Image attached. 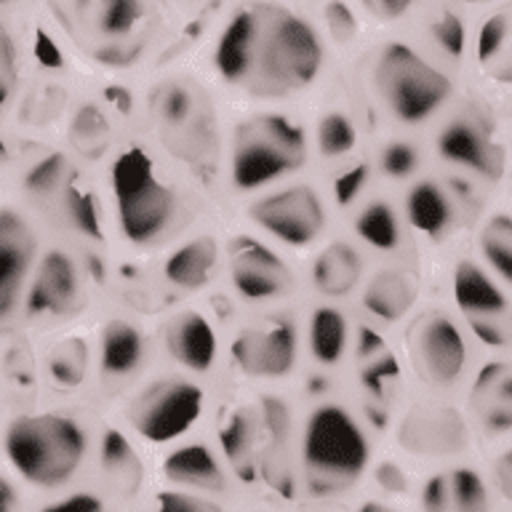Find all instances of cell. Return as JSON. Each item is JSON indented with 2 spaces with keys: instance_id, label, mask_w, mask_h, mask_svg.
Returning <instances> with one entry per match:
<instances>
[{
  "instance_id": "obj_1",
  "label": "cell",
  "mask_w": 512,
  "mask_h": 512,
  "mask_svg": "<svg viewBox=\"0 0 512 512\" xmlns=\"http://www.w3.org/2000/svg\"><path fill=\"white\" fill-rule=\"evenodd\" d=\"M323 64V48L310 24L275 8H251L246 67L240 88L286 94L310 86Z\"/></svg>"
},
{
  "instance_id": "obj_2",
  "label": "cell",
  "mask_w": 512,
  "mask_h": 512,
  "mask_svg": "<svg viewBox=\"0 0 512 512\" xmlns=\"http://www.w3.org/2000/svg\"><path fill=\"white\" fill-rule=\"evenodd\" d=\"M86 432L67 416H22L6 432L8 462L24 480L40 488H59L86 459Z\"/></svg>"
},
{
  "instance_id": "obj_3",
  "label": "cell",
  "mask_w": 512,
  "mask_h": 512,
  "mask_svg": "<svg viewBox=\"0 0 512 512\" xmlns=\"http://www.w3.org/2000/svg\"><path fill=\"white\" fill-rule=\"evenodd\" d=\"M302 459L304 480L312 494H339L366 470V435L344 408L320 406L304 430Z\"/></svg>"
},
{
  "instance_id": "obj_4",
  "label": "cell",
  "mask_w": 512,
  "mask_h": 512,
  "mask_svg": "<svg viewBox=\"0 0 512 512\" xmlns=\"http://www.w3.org/2000/svg\"><path fill=\"white\" fill-rule=\"evenodd\" d=\"M304 131L283 115H259L240 126L232 152V182L238 190H259L304 163Z\"/></svg>"
},
{
  "instance_id": "obj_5",
  "label": "cell",
  "mask_w": 512,
  "mask_h": 512,
  "mask_svg": "<svg viewBox=\"0 0 512 512\" xmlns=\"http://www.w3.org/2000/svg\"><path fill=\"white\" fill-rule=\"evenodd\" d=\"M374 83L384 104L403 123L427 120L451 94V80L403 43H390L379 54Z\"/></svg>"
},
{
  "instance_id": "obj_6",
  "label": "cell",
  "mask_w": 512,
  "mask_h": 512,
  "mask_svg": "<svg viewBox=\"0 0 512 512\" xmlns=\"http://www.w3.org/2000/svg\"><path fill=\"white\" fill-rule=\"evenodd\" d=\"M120 227L128 240L150 243L174 219V195L158 182L152 160L142 150L123 152L112 166Z\"/></svg>"
},
{
  "instance_id": "obj_7",
  "label": "cell",
  "mask_w": 512,
  "mask_h": 512,
  "mask_svg": "<svg viewBox=\"0 0 512 512\" xmlns=\"http://www.w3.org/2000/svg\"><path fill=\"white\" fill-rule=\"evenodd\" d=\"M203 411V392L184 379H163L139 392L128 406V422L142 438L166 443L190 430Z\"/></svg>"
},
{
  "instance_id": "obj_8",
  "label": "cell",
  "mask_w": 512,
  "mask_h": 512,
  "mask_svg": "<svg viewBox=\"0 0 512 512\" xmlns=\"http://www.w3.org/2000/svg\"><path fill=\"white\" fill-rule=\"evenodd\" d=\"M251 219L288 246H307L323 230L326 211L312 187L299 184L256 200L251 206Z\"/></svg>"
},
{
  "instance_id": "obj_9",
  "label": "cell",
  "mask_w": 512,
  "mask_h": 512,
  "mask_svg": "<svg viewBox=\"0 0 512 512\" xmlns=\"http://www.w3.org/2000/svg\"><path fill=\"white\" fill-rule=\"evenodd\" d=\"M408 350L416 371L432 384H454L467 363V347L459 328L443 315H424L408 331Z\"/></svg>"
},
{
  "instance_id": "obj_10",
  "label": "cell",
  "mask_w": 512,
  "mask_h": 512,
  "mask_svg": "<svg viewBox=\"0 0 512 512\" xmlns=\"http://www.w3.org/2000/svg\"><path fill=\"white\" fill-rule=\"evenodd\" d=\"M232 355L248 376L278 379L286 376L296 358V334L288 320L248 328L232 344Z\"/></svg>"
},
{
  "instance_id": "obj_11",
  "label": "cell",
  "mask_w": 512,
  "mask_h": 512,
  "mask_svg": "<svg viewBox=\"0 0 512 512\" xmlns=\"http://www.w3.org/2000/svg\"><path fill=\"white\" fill-rule=\"evenodd\" d=\"M232 286L248 302H267L286 291L288 272L270 248L251 238H238L230 248Z\"/></svg>"
},
{
  "instance_id": "obj_12",
  "label": "cell",
  "mask_w": 512,
  "mask_h": 512,
  "mask_svg": "<svg viewBox=\"0 0 512 512\" xmlns=\"http://www.w3.org/2000/svg\"><path fill=\"white\" fill-rule=\"evenodd\" d=\"M400 443L419 456H446L462 451L467 443L462 416L454 408H414L400 424Z\"/></svg>"
},
{
  "instance_id": "obj_13",
  "label": "cell",
  "mask_w": 512,
  "mask_h": 512,
  "mask_svg": "<svg viewBox=\"0 0 512 512\" xmlns=\"http://www.w3.org/2000/svg\"><path fill=\"white\" fill-rule=\"evenodd\" d=\"M32 254L35 238L27 222L14 211H0V318L14 307Z\"/></svg>"
},
{
  "instance_id": "obj_14",
  "label": "cell",
  "mask_w": 512,
  "mask_h": 512,
  "mask_svg": "<svg viewBox=\"0 0 512 512\" xmlns=\"http://www.w3.org/2000/svg\"><path fill=\"white\" fill-rule=\"evenodd\" d=\"M78 302V272L70 256L51 251L32 280L27 310L30 315H62Z\"/></svg>"
},
{
  "instance_id": "obj_15",
  "label": "cell",
  "mask_w": 512,
  "mask_h": 512,
  "mask_svg": "<svg viewBox=\"0 0 512 512\" xmlns=\"http://www.w3.org/2000/svg\"><path fill=\"white\" fill-rule=\"evenodd\" d=\"M166 347L182 366L206 371L216 358V336L208 320L198 312L176 315L166 328Z\"/></svg>"
},
{
  "instance_id": "obj_16",
  "label": "cell",
  "mask_w": 512,
  "mask_h": 512,
  "mask_svg": "<svg viewBox=\"0 0 512 512\" xmlns=\"http://www.w3.org/2000/svg\"><path fill=\"white\" fill-rule=\"evenodd\" d=\"M438 150L443 158L456 163V166L472 168V171H480L486 176H496L502 168V160H499L494 147L483 139L478 128L472 123H464V120H456L440 134Z\"/></svg>"
},
{
  "instance_id": "obj_17",
  "label": "cell",
  "mask_w": 512,
  "mask_h": 512,
  "mask_svg": "<svg viewBox=\"0 0 512 512\" xmlns=\"http://www.w3.org/2000/svg\"><path fill=\"white\" fill-rule=\"evenodd\" d=\"M454 296L467 318H499L507 310L502 288L472 262H462L456 267Z\"/></svg>"
},
{
  "instance_id": "obj_18",
  "label": "cell",
  "mask_w": 512,
  "mask_h": 512,
  "mask_svg": "<svg viewBox=\"0 0 512 512\" xmlns=\"http://www.w3.org/2000/svg\"><path fill=\"white\" fill-rule=\"evenodd\" d=\"M472 403L488 430H507L512 424V374L504 363H491L480 371Z\"/></svg>"
},
{
  "instance_id": "obj_19",
  "label": "cell",
  "mask_w": 512,
  "mask_h": 512,
  "mask_svg": "<svg viewBox=\"0 0 512 512\" xmlns=\"http://www.w3.org/2000/svg\"><path fill=\"white\" fill-rule=\"evenodd\" d=\"M166 478L176 486L200 488V491H222L224 475L216 456L206 446H184L168 456Z\"/></svg>"
},
{
  "instance_id": "obj_20",
  "label": "cell",
  "mask_w": 512,
  "mask_h": 512,
  "mask_svg": "<svg viewBox=\"0 0 512 512\" xmlns=\"http://www.w3.org/2000/svg\"><path fill=\"white\" fill-rule=\"evenodd\" d=\"M360 275H363V262L358 251L347 243L328 246L312 267V280L320 294L326 296H347L358 286Z\"/></svg>"
},
{
  "instance_id": "obj_21",
  "label": "cell",
  "mask_w": 512,
  "mask_h": 512,
  "mask_svg": "<svg viewBox=\"0 0 512 512\" xmlns=\"http://www.w3.org/2000/svg\"><path fill=\"white\" fill-rule=\"evenodd\" d=\"M414 302V283L398 270H384L366 286L363 304L379 320H400Z\"/></svg>"
},
{
  "instance_id": "obj_22",
  "label": "cell",
  "mask_w": 512,
  "mask_h": 512,
  "mask_svg": "<svg viewBox=\"0 0 512 512\" xmlns=\"http://www.w3.org/2000/svg\"><path fill=\"white\" fill-rule=\"evenodd\" d=\"M216 267V243L214 238H198L174 251L166 262V278L174 286L200 288L211 278V270Z\"/></svg>"
},
{
  "instance_id": "obj_23",
  "label": "cell",
  "mask_w": 512,
  "mask_h": 512,
  "mask_svg": "<svg viewBox=\"0 0 512 512\" xmlns=\"http://www.w3.org/2000/svg\"><path fill=\"white\" fill-rule=\"evenodd\" d=\"M144 355L142 334L131 323L112 320L102 336V371L110 376H126L139 368Z\"/></svg>"
},
{
  "instance_id": "obj_24",
  "label": "cell",
  "mask_w": 512,
  "mask_h": 512,
  "mask_svg": "<svg viewBox=\"0 0 512 512\" xmlns=\"http://www.w3.org/2000/svg\"><path fill=\"white\" fill-rule=\"evenodd\" d=\"M406 211L416 230L432 235V238H438L440 232L451 224V203H448L446 192L440 190L435 182L416 184L414 190L408 192Z\"/></svg>"
},
{
  "instance_id": "obj_25",
  "label": "cell",
  "mask_w": 512,
  "mask_h": 512,
  "mask_svg": "<svg viewBox=\"0 0 512 512\" xmlns=\"http://www.w3.org/2000/svg\"><path fill=\"white\" fill-rule=\"evenodd\" d=\"M310 350L315 360L334 366L347 350V320L334 307H318L310 320Z\"/></svg>"
},
{
  "instance_id": "obj_26",
  "label": "cell",
  "mask_w": 512,
  "mask_h": 512,
  "mask_svg": "<svg viewBox=\"0 0 512 512\" xmlns=\"http://www.w3.org/2000/svg\"><path fill=\"white\" fill-rule=\"evenodd\" d=\"M102 470L112 486L123 491V494L136 491L139 478H142L139 459H136V454L128 446V440L115 430H110L102 438Z\"/></svg>"
},
{
  "instance_id": "obj_27",
  "label": "cell",
  "mask_w": 512,
  "mask_h": 512,
  "mask_svg": "<svg viewBox=\"0 0 512 512\" xmlns=\"http://www.w3.org/2000/svg\"><path fill=\"white\" fill-rule=\"evenodd\" d=\"M48 371L56 384L62 387H78L88 374V347L80 339H64L54 347L48 358Z\"/></svg>"
},
{
  "instance_id": "obj_28",
  "label": "cell",
  "mask_w": 512,
  "mask_h": 512,
  "mask_svg": "<svg viewBox=\"0 0 512 512\" xmlns=\"http://www.w3.org/2000/svg\"><path fill=\"white\" fill-rule=\"evenodd\" d=\"M355 227H358L360 238L371 243L374 248H382V251H392L400 243L398 219H395V214H392V208L387 203H371L358 216Z\"/></svg>"
},
{
  "instance_id": "obj_29",
  "label": "cell",
  "mask_w": 512,
  "mask_h": 512,
  "mask_svg": "<svg viewBox=\"0 0 512 512\" xmlns=\"http://www.w3.org/2000/svg\"><path fill=\"white\" fill-rule=\"evenodd\" d=\"M480 248L504 280L512 278V222L507 214H496L491 222L483 227L480 235Z\"/></svg>"
},
{
  "instance_id": "obj_30",
  "label": "cell",
  "mask_w": 512,
  "mask_h": 512,
  "mask_svg": "<svg viewBox=\"0 0 512 512\" xmlns=\"http://www.w3.org/2000/svg\"><path fill=\"white\" fill-rule=\"evenodd\" d=\"M254 443H256V424L251 414L238 411L227 419L222 427V446L224 454L230 456V462L240 470H246L254 462Z\"/></svg>"
},
{
  "instance_id": "obj_31",
  "label": "cell",
  "mask_w": 512,
  "mask_h": 512,
  "mask_svg": "<svg viewBox=\"0 0 512 512\" xmlns=\"http://www.w3.org/2000/svg\"><path fill=\"white\" fill-rule=\"evenodd\" d=\"M355 142H358V134H355V126H352V120L347 115L328 112L326 118L320 120L318 144L326 158H339L344 152H350Z\"/></svg>"
},
{
  "instance_id": "obj_32",
  "label": "cell",
  "mask_w": 512,
  "mask_h": 512,
  "mask_svg": "<svg viewBox=\"0 0 512 512\" xmlns=\"http://www.w3.org/2000/svg\"><path fill=\"white\" fill-rule=\"evenodd\" d=\"M142 14V0H102L99 27L110 38H123L139 24Z\"/></svg>"
},
{
  "instance_id": "obj_33",
  "label": "cell",
  "mask_w": 512,
  "mask_h": 512,
  "mask_svg": "<svg viewBox=\"0 0 512 512\" xmlns=\"http://www.w3.org/2000/svg\"><path fill=\"white\" fill-rule=\"evenodd\" d=\"M448 494H451V502H454L462 512L486 510V486H483V480H480L478 472L467 470V467L454 470V475L448 478Z\"/></svg>"
},
{
  "instance_id": "obj_34",
  "label": "cell",
  "mask_w": 512,
  "mask_h": 512,
  "mask_svg": "<svg viewBox=\"0 0 512 512\" xmlns=\"http://www.w3.org/2000/svg\"><path fill=\"white\" fill-rule=\"evenodd\" d=\"M64 208L70 222L78 227L88 238H99L102 235V219H99V208H96L94 198L83 190H70L64 198Z\"/></svg>"
},
{
  "instance_id": "obj_35",
  "label": "cell",
  "mask_w": 512,
  "mask_h": 512,
  "mask_svg": "<svg viewBox=\"0 0 512 512\" xmlns=\"http://www.w3.org/2000/svg\"><path fill=\"white\" fill-rule=\"evenodd\" d=\"M155 112L163 120V126H179L190 118L192 112V96L182 86H166L155 99Z\"/></svg>"
},
{
  "instance_id": "obj_36",
  "label": "cell",
  "mask_w": 512,
  "mask_h": 512,
  "mask_svg": "<svg viewBox=\"0 0 512 512\" xmlns=\"http://www.w3.org/2000/svg\"><path fill=\"white\" fill-rule=\"evenodd\" d=\"M72 136H75V142H78L80 150L88 152V155H96V152L104 147V142H107V128H104L102 115L96 110H91V107L80 112L78 120H75V131H72Z\"/></svg>"
},
{
  "instance_id": "obj_37",
  "label": "cell",
  "mask_w": 512,
  "mask_h": 512,
  "mask_svg": "<svg viewBox=\"0 0 512 512\" xmlns=\"http://www.w3.org/2000/svg\"><path fill=\"white\" fill-rule=\"evenodd\" d=\"M507 32H510L507 14L488 16L478 32V59L480 62H491V59H496V54L502 51L504 40H507Z\"/></svg>"
},
{
  "instance_id": "obj_38",
  "label": "cell",
  "mask_w": 512,
  "mask_h": 512,
  "mask_svg": "<svg viewBox=\"0 0 512 512\" xmlns=\"http://www.w3.org/2000/svg\"><path fill=\"white\" fill-rule=\"evenodd\" d=\"M64 168H67V163H64L62 155H48V158L40 160L38 166L27 174L24 184H27V190L35 192V195H46V192H51L54 187H59V182H62L64 176Z\"/></svg>"
},
{
  "instance_id": "obj_39",
  "label": "cell",
  "mask_w": 512,
  "mask_h": 512,
  "mask_svg": "<svg viewBox=\"0 0 512 512\" xmlns=\"http://www.w3.org/2000/svg\"><path fill=\"white\" fill-rule=\"evenodd\" d=\"M363 384H366V390L374 395V398L384 400L390 395L392 382H398V366H395V360L384 358L376 360V363H368L363 368V374H360Z\"/></svg>"
},
{
  "instance_id": "obj_40",
  "label": "cell",
  "mask_w": 512,
  "mask_h": 512,
  "mask_svg": "<svg viewBox=\"0 0 512 512\" xmlns=\"http://www.w3.org/2000/svg\"><path fill=\"white\" fill-rule=\"evenodd\" d=\"M382 168L384 174L392 176V179H403V176H408L416 168V150L411 144L403 142L390 144L382 152Z\"/></svg>"
},
{
  "instance_id": "obj_41",
  "label": "cell",
  "mask_w": 512,
  "mask_h": 512,
  "mask_svg": "<svg viewBox=\"0 0 512 512\" xmlns=\"http://www.w3.org/2000/svg\"><path fill=\"white\" fill-rule=\"evenodd\" d=\"M16 83V56H14V43L11 35L0 24V107L8 102V96L14 91Z\"/></svg>"
},
{
  "instance_id": "obj_42",
  "label": "cell",
  "mask_w": 512,
  "mask_h": 512,
  "mask_svg": "<svg viewBox=\"0 0 512 512\" xmlns=\"http://www.w3.org/2000/svg\"><path fill=\"white\" fill-rule=\"evenodd\" d=\"M432 32H435V40L448 56L464 54V24L454 14H446L440 22H435Z\"/></svg>"
},
{
  "instance_id": "obj_43",
  "label": "cell",
  "mask_w": 512,
  "mask_h": 512,
  "mask_svg": "<svg viewBox=\"0 0 512 512\" xmlns=\"http://www.w3.org/2000/svg\"><path fill=\"white\" fill-rule=\"evenodd\" d=\"M366 179H368V166L366 163H358V166H350L347 171L336 176L334 182V192H336V200L347 206L352 200L358 198L360 190L366 187Z\"/></svg>"
},
{
  "instance_id": "obj_44",
  "label": "cell",
  "mask_w": 512,
  "mask_h": 512,
  "mask_svg": "<svg viewBox=\"0 0 512 512\" xmlns=\"http://www.w3.org/2000/svg\"><path fill=\"white\" fill-rule=\"evenodd\" d=\"M326 22H328V30L334 35L336 40H347L355 38V32H358V24H355V16L347 6H344L342 0H331L326 6Z\"/></svg>"
},
{
  "instance_id": "obj_45",
  "label": "cell",
  "mask_w": 512,
  "mask_h": 512,
  "mask_svg": "<svg viewBox=\"0 0 512 512\" xmlns=\"http://www.w3.org/2000/svg\"><path fill=\"white\" fill-rule=\"evenodd\" d=\"M158 507L166 512H192V510H216L214 502H208V499H200V496L192 494H182V491H163L158 496Z\"/></svg>"
},
{
  "instance_id": "obj_46",
  "label": "cell",
  "mask_w": 512,
  "mask_h": 512,
  "mask_svg": "<svg viewBox=\"0 0 512 512\" xmlns=\"http://www.w3.org/2000/svg\"><path fill=\"white\" fill-rule=\"evenodd\" d=\"M448 502H451V494H448V478L446 475H438L432 478L427 486H424L422 504L427 510H446Z\"/></svg>"
},
{
  "instance_id": "obj_47",
  "label": "cell",
  "mask_w": 512,
  "mask_h": 512,
  "mask_svg": "<svg viewBox=\"0 0 512 512\" xmlns=\"http://www.w3.org/2000/svg\"><path fill=\"white\" fill-rule=\"evenodd\" d=\"M104 502L99 499V496L88 494V491H75V494L64 496V499H59V502L51 504V510H80V512H96L102 510Z\"/></svg>"
},
{
  "instance_id": "obj_48",
  "label": "cell",
  "mask_w": 512,
  "mask_h": 512,
  "mask_svg": "<svg viewBox=\"0 0 512 512\" xmlns=\"http://www.w3.org/2000/svg\"><path fill=\"white\" fill-rule=\"evenodd\" d=\"M376 483L384 488V491H390V494H403L408 488V478L403 475L398 464L384 462L376 467Z\"/></svg>"
},
{
  "instance_id": "obj_49",
  "label": "cell",
  "mask_w": 512,
  "mask_h": 512,
  "mask_svg": "<svg viewBox=\"0 0 512 512\" xmlns=\"http://www.w3.org/2000/svg\"><path fill=\"white\" fill-rule=\"evenodd\" d=\"M470 323L472 328H475V334H478L480 342L488 344V347H502L504 331L494 318H470Z\"/></svg>"
},
{
  "instance_id": "obj_50",
  "label": "cell",
  "mask_w": 512,
  "mask_h": 512,
  "mask_svg": "<svg viewBox=\"0 0 512 512\" xmlns=\"http://www.w3.org/2000/svg\"><path fill=\"white\" fill-rule=\"evenodd\" d=\"M35 56L46 67H59L62 64V51L56 48V43L48 38L46 32H38V38H35Z\"/></svg>"
},
{
  "instance_id": "obj_51",
  "label": "cell",
  "mask_w": 512,
  "mask_h": 512,
  "mask_svg": "<svg viewBox=\"0 0 512 512\" xmlns=\"http://www.w3.org/2000/svg\"><path fill=\"white\" fill-rule=\"evenodd\" d=\"M382 350H384L382 336L376 334V331H371V328H363V331H360V344H358L360 358L363 360L374 358V355H379Z\"/></svg>"
},
{
  "instance_id": "obj_52",
  "label": "cell",
  "mask_w": 512,
  "mask_h": 512,
  "mask_svg": "<svg viewBox=\"0 0 512 512\" xmlns=\"http://www.w3.org/2000/svg\"><path fill=\"white\" fill-rule=\"evenodd\" d=\"M408 6H411V0H379V8H382V14L390 16V19L406 14Z\"/></svg>"
},
{
  "instance_id": "obj_53",
  "label": "cell",
  "mask_w": 512,
  "mask_h": 512,
  "mask_svg": "<svg viewBox=\"0 0 512 512\" xmlns=\"http://www.w3.org/2000/svg\"><path fill=\"white\" fill-rule=\"evenodd\" d=\"M107 102L115 104L120 112L131 110V94L123 91V88H110V91H107Z\"/></svg>"
},
{
  "instance_id": "obj_54",
  "label": "cell",
  "mask_w": 512,
  "mask_h": 512,
  "mask_svg": "<svg viewBox=\"0 0 512 512\" xmlns=\"http://www.w3.org/2000/svg\"><path fill=\"white\" fill-rule=\"evenodd\" d=\"M499 478H502V491L510 496L512 494V459L510 456H504L502 462H499Z\"/></svg>"
},
{
  "instance_id": "obj_55",
  "label": "cell",
  "mask_w": 512,
  "mask_h": 512,
  "mask_svg": "<svg viewBox=\"0 0 512 512\" xmlns=\"http://www.w3.org/2000/svg\"><path fill=\"white\" fill-rule=\"evenodd\" d=\"M11 504H14V494H11V488L0 480V510H3V507H11Z\"/></svg>"
},
{
  "instance_id": "obj_56",
  "label": "cell",
  "mask_w": 512,
  "mask_h": 512,
  "mask_svg": "<svg viewBox=\"0 0 512 512\" xmlns=\"http://www.w3.org/2000/svg\"><path fill=\"white\" fill-rule=\"evenodd\" d=\"M3 155H6V147H3V142H0V158H3Z\"/></svg>"
}]
</instances>
